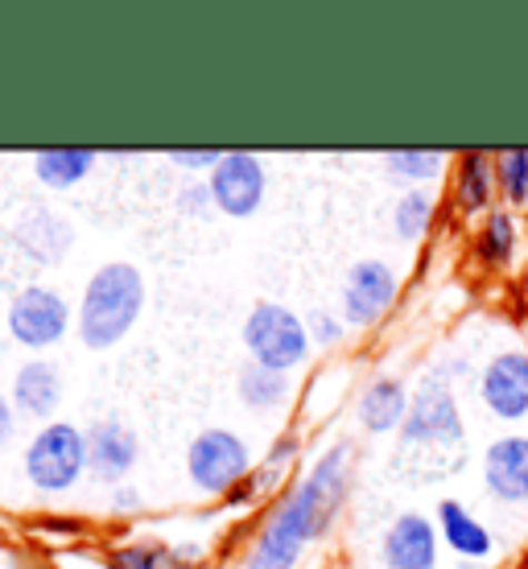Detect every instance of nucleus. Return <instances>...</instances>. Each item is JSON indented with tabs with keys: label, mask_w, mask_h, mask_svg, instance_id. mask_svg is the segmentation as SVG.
Wrapping results in <instances>:
<instances>
[{
	"label": "nucleus",
	"mask_w": 528,
	"mask_h": 569,
	"mask_svg": "<svg viewBox=\"0 0 528 569\" xmlns=\"http://www.w3.org/2000/svg\"><path fill=\"white\" fill-rule=\"evenodd\" d=\"M347 462L351 450L347 446H330L327 455L318 458V467L293 487L281 508L269 516V525L260 528L257 545L248 553V569H293L301 549L322 537V528L335 520L339 503L347 491Z\"/></svg>",
	"instance_id": "obj_1"
},
{
	"label": "nucleus",
	"mask_w": 528,
	"mask_h": 569,
	"mask_svg": "<svg viewBox=\"0 0 528 569\" xmlns=\"http://www.w3.org/2000/svg\"><path fill=\"white\" fill-rule=\"evenodd\" d=\"M145 310V277L124 260L103 264L83 289L79 306V335L91 351H108L124 339Z\"/></svg>",
	"instance_id": "obj_2"
},
{
	"label": "nucleus",
	"mask_w": 528,
	"mask_h": 569,
	"mask_svg": "<svg viewBox=\"0 0 528 569\" xmlns=\"http://www.w3.org/2000/svg\"><path fill=\"white\" fill-rule=\"evenodd\" d=\"M243 347H248L252 363H260V368L289 371L310 356V327L286 306L260 301V306H252L248 322H243Z\"/></svg>",
	"instance_id": "obj_3"
},
{
	"label": "nucleus",
	"mask_w": 528,
	"mask_h": 569,
	"mask_svg": "<svg viewBox=\"0 0 528 569\" xmlns=\"http://www.w3.org/2000/svg\"><path fill=\"white\" fill-rule=\"evenodd\" d=\"M87 470V433H79L67 421H50L42 433H33L26 450V475L29 483L58 496V491H71Z\"/></svg>",
	"instance_id": "obj_4"
},
{
	"label": "nucleus",
	"mask_w": 528,
	"mask_h": 569,
	"mask_svg": "<svg viewBox=\"0 0 528 569\" xmlns=\"http://www.w3.org/2000/svg\"><path fill=\"white\" fill-rule=\"evenodd\" d=\"M186 470L199 491L207 496H223L248 479V446L228 429H207L190 441L186 450Z\"/></svg>",
	"instance_id": "obj_5"
},
{
	"label": "nucleus",
	"mask_w": 528,
	"mask_h": 569,
	"mask_svg": "<svg viewBox=\"0 0 528 569\" xmlns=\"http://www.w3.org/2000/svg\"><path fill=\"white\" fill-rule=\"evenodd\" d=\"M71 327V306L50 284H29L9 306V335L21 347H54Z\"/></svg>",
	"instance_id": "obj_6"
},
{
	"label": "nucleus",
	"mask_w": 528,
	"mask_h": 569,
	"mask_svg": "<svg viewBox=\"0 0 528 569\" xmlns=\"http://www.w3.org/2000/svg\"><path fill=\"white\" fill-rule=\"evenodd\" d=\"M458 441H462V413L455 392L442 376H429L405 417V446H458Z\"/></svg>",
	"instance_id": "obj_7"
},
{
	"label": "nucleus",
	"mask_w": 528,
	"mask_h": 569,
	"mask_svg": "<svg viewBox=\"0 0 528 569\" xmlns=\"http://www.w3.org/2000/svg\"><path fill=\"white\" fill-rule=\"evenodd\" d=\"M207 186H211V199L219 211L231 214V219H248L265 202V161L248 149H231V153L219 157Z\"/></svg>",
	"instance_id": "obj_8"
},
{
	"label": "nucleus",
	"mask_w": 528,
	"mask_h": 569,
	"mask_svg": "<svg viewBox=\"0 0 528 569\" xmlns=\"http://www.w3.org/2000/svg\"><path fill=\"white\" fill-rule=\"evenodd\" d=\"M479 397L500 421H525L528 417V356L504 351L479 376Z\"/></svg>",
	"instance_id": "obj_9"
},
{
	"label": "nucleus",
	"mask_w": 528,
	"mask_h": 569,
	"mask_svg": "<svg viewBox=\"0 0 528 569\" xmlns=\"http://www.w3.org/2000/svg\"><path fill=\"white\" fill-rule=\"evenodd\" d=\"M397 301V272L385 260H359L343 284V318L351 327H371Z\"/></svg>",
	"instance_id": "obj_10"
},
{
	"label": "nucleus",
	"mask_w": 528,
	"mask_h": 569,
	"mask_svg": "<svg viewBox=\"0 0 528 569\" xmlns=\"http://www.w3.org/2000/svg\"><path fill=\"white\" fill-rule=\"evenodd\" d=\"M484 483L500 503H528V438H496L484 455Z\"/></svg>",
	"instance_id": "obj_11"
},
{
	"label": "nucleus",
	"mask_w": 528,
	"mask_h": 569,
	"mask_svg": "<svg viewBox=\"0 0 528 569\" xmlns=\"http://www.w3.org/2000/svg\"><path fill=\"white\" fill-rule=\"evenodd\" d=\"M388 569H438V528L421 512H405L392 520L380 549Z\"/></svg>",
	"instance_id": "obj_12"
},
{
	"label": "nucleus",
	"mask_w": 528,
	"mask_h": 569,
	"mask_svg": "<svg viewBox=\"0 0 528 569\" xmlns=\"http://www.w3.org/2000/svg\"><path fill=\"white\" fill-rule=\"evenodd\" d=\"M137 462V433L120 421H96L87 429V470L100 483H120Z\"/></svg>",
	"instance_id": "obj_13"
},
{
	"label": "nucleus",
	"mask_w": 528,
	"mask_h": 569,
	"mask_svg": "<svg viewBox=\"0 0 528 569\" xmlns=\"http://www.w3.org/2000/svg\"><path fill=\"white\" fill-rule=\"evenodd\" d=\"M62 405V376H58L54 363L46 359H33L17 371L13 380V409L17 413L33 417V421H46L54 417V409Z\"/></svg>",
	"instance_id": "obj_14"
},
{
	"label": "nucleus",
	"mask_w": 528,
	"mask_h": 569,
	"mask_svg": "<svg viewBox=\"0 0 528 569\" xmlns=\"http://www.w3.org/2000/svg\"><path fill=\"white\" fill-rule=\"evenodd\" d=\"M409 392L400 380L392 376H380V380H371L363 388V397H359V421L368 433H388V429H405V417H409Z\"/></svg>",
	"instance_id": "obj_15"
},
{
	"label": "nucleus",
	"mask_w": 528,
	"mask_h": 569,
	"mask_svg": "<svg viewBox=\"0 0 528 569\" xmlns=\"http://www.w3.org/2000/svg\"><path fill=\"white\" fill-rule=\"evenodd\" d=\"M17 243H21L33 260L54 264V260L71 248V228H67L58 214L33 207V211H26L21 214V223H17Z\"/></svg>",
	"instance_id": "obj_16"
},
{
	"label": "nucleus",
	"mask_w": 528,
	"mask_h": 569,
	"mask_svg": "<svg viewBox=\"0 0 528 569\" xmlns=\"http://www.w3.org/2000/svg\"><path fill=\"white\" fill-rule=\"evenodd\" d=\"M438 532L458 557H487L491 553V532L479 516H471L458 499H442L438 503Z\"/></svg>",
	"instance_id": "obj_17"
},
{
	"label": "nucleus",
	"mask_w": 528,
	"mask_h": 569,
	"mask_svg": "<svg viewBox=\"0 0 528 569\" xmlns=\"http://www.w3.org/2000/svg\"><path fill=\"white\" fill-rule=\"evenodd\" d=\"M496 161L487 153H462L455 170V202L462 211H484L496 190Z\"/></svg>",
	"instance_id": "obj_18"
},
{
	"label": "nucleus",
	"mask_w": 528,
	"mask_h": 569,
	"mask_svg": "<svg viewBox=\"0 0 528 569\" xmlns=\"http://www.w3.org/2000/svg\"><path fill=\"white\" fill-rule=\"evenodd\" d=\"M91 166H96V149H42V153H33V173L50 190H67V186L83 182Z\"/></svg>",
	"instance_id": "obj_19"
},
{
	"label": "nucleus",
	"mask_w": 528,
	"mask_h": 569,
	"mask_svg": "<svg viewBox=\"0 0 528 569\" xmlns=\"http://www.w3.org/2000/svg\"><path fill=\"white\" fill-rule=\"evenodd\" d=\"M236 388H240V400L248 409H277L289 397V376L286 371L260 368V363H248L240 371Z\"/></svg>",
	"instance_id": "obj_20"
},
{
	"label": "nucleus",
	"mask_w": 528,
	"mask_h": 569,
	"mask_svg": "<svg viewBox=\"0 0 528 569\" xmlns=\"http://www.w3.org/2000/svg\"><path fill=\"white\" fill-rule=\"evenodd\" d=\"M516 248V219L508 211H491L479 228V257L487 264H504Z\"/></svg>",
	"instance_id": "obj_21"
},
{
	"label": "nucleus",
	"mask_w": 528,
	"mask_h": 569,
	"mask_svg": "<svg viewBox=\"0 0 528 569\" xmlns=\"http://www.w3.org/2000/svg\"><path fill=\"white\" fill-rule=\"evenodd\" d=\"M429 219H434V199L426 190H409L392 211V228H397L400 240H417V236H426Z\"/></svg>",
	"instance_id": "obj_22"
},
{
	"label": "nucleus",
	"mask_w": 528,
	"mask_h": 569,
	"mask_svg": "<svg viewBox=\"0 0 528 569\" xmlns=\"http://www.w3.org/2000/svg\"><path fill=\"white\" fill-rule=\"evenodd\" d=\"M442 153H434V149H392L385 153V166L397 178H414V182H426V178H438L442 170Z\"/></svg>",
	"instance_id": "obj_23"
},
{
	"label": "nucleus",
	"mask_w": 528,
	"mask_h": 569,
	"mask_svg": "<svg viewBox=\"0 0 528 569\" xmlns=\"http://www.w3.org/2000/svg\"><path fill=\"white\" fill-rule=\"evenodd\" d=\"M496 178L508 199L528 202V149H508L496 157Z\"/></svg>",
	"instance_id": "obj_24"
},
{
	"label": "nucleus",
	"mask_w": 528,
	"mask_h": 569,
	"mask_svg": "<svg viewBox=\"0 0 528 569\" xmlns=\"http://www.w3.org/2000/svg\"><path fill=\"white\" fill-rule=\"evenodd\" d=\"M108 569H170V553L158 545H124L108 557Z\"/></svg>",
	"instance_id": "obj_25"
},
{
	"label": "nucleus",
	"mask_w": 528,
	"mask_h": 569,
	"mask_svg": "<svg viewBox=\"0 0 528 569\" xmlns=\"http://www.w3.org/2000/svg\"><path fill=\"white\" fill-rule=\"evenodd\" d=\"M219 149H170L173 166H186V170H215L219 166Z\"/></svg>",
	"instance_id": "obj_26"
},
{
	"label": "nucleus",
	"mask_w": 528,
	"mask_h": 569,
	"mask_svg": "<svg viewBox=\"0 0 528 569\" xmlns=\"http://www.w3.org/2000/svg\"><path fill=\"white\" fill-rule=\"evenodd\" d=\"M306 327H310V339L322 342V347H330V342L343 339V322H339V318H330L327 310H318L315 318L306 322Z\"/></svg>",
	"instance_id": "obj_27"
},
{
	"label": "nucleus",
	"mask_w": 528,
	"mask_h": 569,
	"mask_svg": "<svg viewBox=\"0 0 528 569\" xmlns=\"http://www.w3.org/2000/svg\"><path fill=\"white\" fill-rule=\"evenodd\" d=\"M178 202H182V211H190V214H202L207 207H211V186H202V182H190V186H182L178 190Z\"/></svg>",
	"instance_id": "obj_28"
},
{
	"label": "nucleus",
	"mask_w": 528,
	"mask_h": 569,
	"mask_svg": "<svg viewBox=\"0 0 528 569\" xmlns=\"http://www.w3.org/2000/svg\"><path fill=\"white\" fill-rule=\"evenodd\" d=\"M293 455H298V433H286V438H277V446L269 450V467L281 470Z\"/></svg>",
	"instance_id": "obj_29"
},
{
	"label": "nucleus",
	"mask_w": 528,
	"mask_h": 569,
	"mask_svg": "<svg viewBox=\"0 0 528 569\" xmlns=\"http://www.w3.org/2000/svg\"><path fill=\"white\" fill-rule=\"evenodd\" d=\"M13 438V405L0 397V446Z\"/></svg>",
	"instance_id": "obj_30"
},
{
	"label": "nucleus",
	"mask_w": 528,
	"mask_h": 569,
	"mask_svg": "<svg viewBox=\"0 0 528 569\" xmlns=\"http://www.w3.org/2000/svg\"><path fill=\"white\" fill-rule=\"evenodd\" d=\"M137 508H141V496H137V491H129V487L116 491V512H137Z\"/></svg>",
	"instance_id": "obj_31"
},
{
	"label": "nucleus",
	"mask_w": 528,
	"mask_h": 569,
	"mask_svg": "<svg viewBox=\"0 0 528 569\" xmlns=\"http://www.w3.org/2000/svg\"><path fill=\"white\" fill-rule=\"evenodd\" d=\"M42 528H54V532H79V520H42Z\"/></svg>",
	"instance_id": "obj_32"
},
{
	"label": "nucleus",
	"mask_w": 528,
	"mask_h": 569,
	"mask_svg": "<svg viewBox=\"0 0 528 569\" xmlns=\"http://www.w3.org/2000/svg\"><path fill=\"white\" fill-rule=\"evenodd\" d=\"M0 257H4V240H0Z\"/></svg>",
	"instance_id": "obj_33"
}]
</instances>
